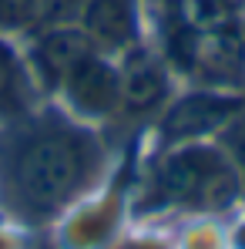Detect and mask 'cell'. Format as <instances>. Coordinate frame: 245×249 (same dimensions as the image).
Here are the masks:
<instances>
[{
  "instance_id": "obj_1",
  "label": "cell",
  "mask_w": 245,
  "mask_h": 249,
  "mask_svg": "<svg viewBox=\"0 0 245 249\" xmlns=\"http://www.w3.org/2000/svg\"><path fill=\"white\" fill-rule=\"evenodd\" d=\"M98 165L94 142L57 122H41L10 135L7 159H3V182L10 196L27 212H54L61 209Z\"/></svg>"
},
{
  "instance_id": "obj_2",
  "label": "cell",
  "mask_w": 245,
  "mask_h": 249,
  "mask_svg": "<svg viewBox=\"0 0 245 249\" xmlns=\"http://www.w3.org/2000/svg\"><path fill=\"white\" fill-rule=\"evenodd\" d=\"M155 196L168 202H192V206L218 209L229 206L235 196V178L218 152L212 148H181L175 152L155 175Z\"/></svg>"
},
{
  "instance_id": "obj_3",
  "label": "cell",
  "mask_w": 245,
  "mask_h": 249,
  "mask_svg": "<svg viewBox=\"0 0 245 249\" xmlns=\"http://www.w3.org/2000/svg\"><path fill=\"white\" fill-rule=\"evenodd\" d=\"M235 111H242L239 98H225V94H188L181 98L162 122L164 138L171 142H188V138H202L208 131L222 128Z\"/></svg>"
},
{
  "instance_id": "obj_4",
  "label": "cell",
  "mask_w": 245,
  "mask_h": 249,
  "mask_svg": "<svg viewBox=\"0 0 245 249\" xmlns=\"http://www.w3.org/2000/svg\"><path fill=\"white\" fill-rule=\"evenodd\" d=\"M64 84H67L74 105H78L81 111H87V115H108V111L118 105V98H121V91H118V74H114L101 57H94V54H87L81 64L71 71V78Z\"/></svg>"
},
{
  "instance_id": "obj_5",
  "label": "cell",
  "mask_w": 245,
  "mask_h": 249,
  "mask_svg": "<svg viewBox=\"0 0 245 249\" xmlns=\"http://www.w3.org/2000/svg\"><path fill=\"white\" fill-rule=\"evenodd\" d=\"M91 54V37L84 31H71V27H57L47 37H41V44L34 47V61L37 71L50 88L64 84L71 78V71Z\"/></svg>"
},
{
  "instance_id": "obj_6",
  "label": "cell",
  "mask_w": 245,
  "mask_h": 249,
  "mask_svg": "<svg viewBox=\"0 0 245 249\" xmlns=\"http://www.w3.org/2000/svg\"><path fill=\"white\" fill-rule=\"evenodd\" d=\"M84 34L104 47H124L134 37V0H84Z\"/></svg>"
},
{
  "instance_id": "obj_7",
  "label": "cell",
  "mask_w": 245,
  "mask_h": 249,
  "mask_svg": "<svg viewBox=\"0 0 245 249\" xmlns=\"http://www.w3.org/2000/svg\"><path fill=\"white\" fill-rule=\"evenodd\" d=\"M118 91H121V101L131 111H148L155 108L164 98V74L162 68L145 54V51H134L124 64V71L118 74Z\"/></svg>"
},
{
  "instance_id": "obj_8",
  "label": "cell",
  "mask_w": 245,
  "mask_h": 249,
  "mask_svg": "<svg viewBox=\"0 0 245 249\" xmlns=\"http://www.w3.org/2000/svg\"><path fill=\"white\" fill-rule=\"evenodd\" d=\"M24 111V78L14 54L0 44V115Z\"/></svg>"
},
{
  "instance_id": "obj_9",
  "label": "cell",
  "mask_w": 245,
  "mask_h": 249,
  "mask_svg": "<svg viewBox=\"0 0 245 249\" xmlns=\"http://www.w3.org/2000/svg\"><path fill=\"white\" fill-rule=\"evenodd\" d=\"M37 14H41L37 0H0V31L27 27Z\"/></svg>"
},
{
  "instance_id": "obj_10",
  "label": "cell",
  "mask_w": 245,
  "mask_h": 249,
  "mask_svg": "<svg viewBox=\"0 0 245 249\" xmlns=\"http://www.w3.org/2000/svg\"><path fill=\"white\" fill-rule=\"evenodd\" d=\"M37 7L47 20H61V17H71L74 10H81L84 0H37Z\"/></svg>"
},
{
  "instance_id": "obj_11",
  "label": "cell",
  "mask_w": 245,
  "mask_h": 249,
  "mask_svg": "<svg viewBox=\"0 0 245 249\" xmlns=\"http://www.w3.org/2000/svg\"><path fill=\"white\" fill-rule=\"evenodd\" d=\"M225 138H229V145H232V152L239 155V162L245 165V118H239V122L232 124Z\"/></svg>"
}]
</instances>
